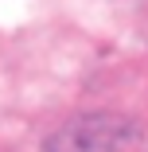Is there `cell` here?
<instances>
[{"label": "cell", "mask_w": 148, "mask_h": 152, "mask_svg": "<svg viewBox=\"0 0 148 152\" xmlns=\"http://www.w3.org/2000/svg\"><path fill=\"white\" fill-rule=\"evenodd\" d=\"M47 152H140V133L129 129L121 117H78L55 129Z\"/></svg>", "instance_id": "1"}]
</instances>
